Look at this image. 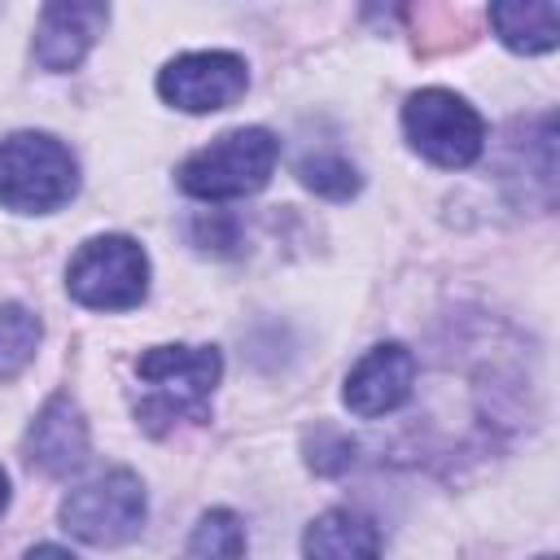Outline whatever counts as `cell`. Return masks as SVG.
<instances>
[{"label":"cell","mask_w":560,"mask_h":560,"mask_svg":"<svg viewBox=\"0 0 560 560\" xmlns=\"http://www.w3.org/2000/svg\"><path fill=\"white\" fill-rule=\"evenodd\" d=\"M223 359L214 346H153L136 359V420L144 433L162 438L179 420H206L210 394L219 385Z\"/></svg>","instance_id":"6da1fadb"},{"label":"cell","mask_w":560,"mask_h":560,"mask_svg":"<svg viewBox=\"0 0 560 560\" xmlns=\"http://www.w3.org/2000/svg\"><path fill=\"white\" fill-rule=\"evenodd\" d=\"M79 192L74 153L48 131H13L0 140V206L18 214H52Z\"/></svg>","instance_id":"7a4b0ae2"},{"label":"cell","mask_w":560,"mask_h":560,"mask_svg":"<svg viewBox=\"0 0 560 560\" xmlns=\"http://www.w3.org/2000/svg\"><path fill=\"white\" fill-rule=\"evenodd\" d=\"M276 158H280V140L267 127H236L179 162V188L197 201L249 197L271 179Z\"/></svg>","instance_id":"3957f363"},{"label":"cell","mask_w":560,"mask_h":560,"mask_svg":"<svg viewBox=\"0 0 560 560\" xmlns=\"http://www.w3.org/2000/svg\"><path fill=\"white\" fill-rule=\"evenodd\" d=\"M66 289L88 311H131L149 293V254L122 232L92 236L74 249Z\"/></svg>","instance_id":"277c9868"},{"label":"cell","mask_w":560,"mask_h":560,"mask_svg":"<svg viewBox=\"0 0 560 560\" xmlns=\"http://www.w3.org/2000/svg\"><path fill=\"white\" fill-rule=\"evenodd\" d=\"M402 131L420 158L446 171H464L486 149V118L451 88H420L402 105Z\"/></svg>","instance_id":"5b68a950"},{"label":"cell","mask_w":560,"mask_h":560,"mask_svg":"<svg viewBox=\"0 0 560 560\" xmlns=\"http://www.w3.org/2000/svg\"><path fill=\"white\" fill-rule=\"evenodd\" d=\"M149 499L131 468H109L61 499V525L88 547H122L144 529Z\"/></svg>","instance_id":"8992f818"},{"label":"cell","mask_w":560,"mask_h":560,"mask_svg":"<svg viewBox=\"0 0 560 560\" xmlns=\"http://www.w3.org/2000/svg\"><path fill=\"white\" fill-rule=\"evenodd\" d=\"M249 66L236 52L210 48V52H184L171 57L158 74V96L184 114H214L245 96Z\"/></svg>","instance_id":"52a82bcc"},{"label":"cell","mask_w":560,"mask_h":560,"mask_svg":"<svg viewBox=\"0 0 560 560\" xmlns=\"http://www.w3.org/2000/svg\"><path fill=\"white\" fill-rule=\"evenodd\" d=\"M416 389V354L402 341H381L372 346L350 372H346V407L363 420L398 411Z\"/></svg>","instance_id":"ba28073f"},{"label":"cell","mask_w":560,"mask_h":560,"mask_svg":"<svg viewBox=\"0 0 560 560\" xmlns=\"http://www.w3.org/2000/svg\"><path fill=\"white\" fill-rule=\"evenodd\" d=\"M105 22H109V9L92 4V0L44 4L39 22H35V44H31L39 70H48V74L74 70L88 57V48L96 44V35H105Z\"/></svg>","instance_id":"9c48e42d"},{"label":"cell","mask_w":560,"mask_h":560,"mask_svg":"<svg viewBox=\"0 0 560 560\" xmlns=\"http://www.w3.org/2000/svg\"><path fill=\"white\" fill-rule=\"evenodd\" d=\"M88 420L70 394H52L26 429V464L44 477H70L88 464Z\"/></svg>","instance_id":"30bf717a"},{"label":"cell","mask_w":560,"mask_h":560,"mask_svg":"<svg viewBox=\"0 0 560 560\" xmlns=\"http://www.w3.org/2000/svg\"><path fill=\"white\" fill-rule=\"evenodd\" d=\"M302 560H381V529L363 512L328 508L306 525Z\"/></svg>","instance_id":"8fae6325"},{"label":"cell","mask_w":560,"mask_h":560,"mask_svg":"<svg viewBox=\"0 0 560 560\" xmlns=\"http://www.w3.org/2000/svg\"><path fill=\"white\" fill-rule=\"evenodd\" d=\"M490 26L512 52H551L560 44V4L556 0H508L490 4Z\"/></svg>","instance_id":"7c38bea8"},{"label":"cell","mask_w":560,"mask_h":560,"mask_svg":"<svg viewBox=\"0 0 560 560\" xmlns=\"http://www.w3.org/2000/svg\"><path fill=\"white\" fill-rule=\"evenodd\" d=\"M184 560H245V525L228 508L201 512V521L188 534Z\"/></svg>","instance_id":"4fadbf2b"},{"label":"cell","mask_w":560,"mask_h":560,"mask_svg":"<svg viewBox=\"0 0 560 560\" xmlns=\"http://www.w3.org/2000/svg\"><path fill=\"white\" fill-rule=\"evenodd\" d=\"M44 324L31 306L22 302H4L0 306V381H13L39 350Z\"/></svg>","instance_id":"5bb4252c"},{"label":"cell","mask_w":560,"mask_h":560,"mask_svg":"<svg viewBox=\"0 0 560 560\" xmlns=\"http://www.w3.org/2000/svg\"><path fill=\"white\" fill-rule=\"evenodd\" d=\"M298 179L311 188V192H319V197H328V201H350L354 192H359V171H354V162L350 158H341V153H306L302 162H298Z\"/></svg>","instance_id":"9a60e30c"},{"label":"cell","mask_w":560,"mask_h":560,"mask_svg":"<svg viewBox=\"0 0 560 560\" xmlns=\"http://www.w3.org/2000/svg\"><path fill=\"white\" fill-rule=\"evenodd\" d=\"M306 464L324 477H337L354 464V438L332 429V424H315V433L306 438Z\"/></svg>","instance_id":"2e32d148"},{"label":"cell","mask_w":560,"mask_h":560,"mask_svg":"<svg viewBox=\"0 0 560 560\" xmlns=\"http://www.w3.org/2000/svg\"><path fill=\"white\" fill-rule=\"evenodd\" d=\"M26 560H74L66 547H52V542H39V547H31L26 551Z\"/></svg>","instance_id":"e0dca14e"},{"label":"cell","mask_w":560,"mask_h":560,"mask_svg":"<svg viewBox=\"0 0 560 560\" xmlns=\"http://www.w3.org/2000/svg\"><path fill=\"white\" fill-rule=\"evenodd\" d=\"M4 508H9V472L0 468V516H4Z\"/></svg>","instance_id":"ac0fdd59"},{"label":"cell","mask_w":560,"mask_h":560,"mask_svg":"<svg viewBox=\"0 0 560 560\" xmlns=\"http://www.w3.org/2000/svg\"><path fill=\"white\" fill-rule=\"evenodd\" d=\"M538 560H556V556H538Z\"/></svg>","instance_id":"d6986e66"}]
</instances>
